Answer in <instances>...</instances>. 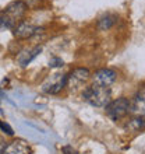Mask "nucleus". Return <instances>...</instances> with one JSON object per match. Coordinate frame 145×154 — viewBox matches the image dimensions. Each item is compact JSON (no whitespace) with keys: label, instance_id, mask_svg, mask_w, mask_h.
I'll return each instance as SVG.
<instances>
[{"label":"nucleus","instance_id":"obj_1","mask_svg":"<svg viewBox=\"0 0 145 154\" xmlns=\"http://www.w3.org/2000/svg\"><path fill=\"white\" fill-rule=\"evenodd\" d=\"M81 97L87 104L95 108H106L109 102L112 101V91L110 88H101L96 85H85Z\"/></svg>","mask_w":145,"mask_h":154},{"label":"nucleus","instance_id":"obj_2","mask_svg":"<svg viewBox=\"0 0 145 154\" xmlns=\"http://www.w3.org/2000/svg\"><path fill=\"white\" fill-rule=\"evenodd\" d=\"M130 105H131V102H130L129 98L126 97L112 100L105 108L106 115L112 121H120V119L126 118L130 114Z\"/></svg>","mask_w":145,"mask_h":154},{"label":"nucleus","instance_id":"obj_3","mask_svg":"<svg viewBox=\"0 0 145 154\" xmlns=\"http://www.w3.org/2000/svg\"><path fill=\"white\" fill-rule=\"evenodd\" d=\"M67 87V73H53L49 77H46V80L40 85V91L48 95H55L59 94L61 90H64Z\"/></svg>","mask_w":145,"mask_h":154},{"label":"nucleus","instance_id":"obj_4","mask_svg":"<svg viewBox=\"0 0 145 154\" xmlns=\"http://www.w3.org/2000/svg\"><path fill=\"white\" fill-rule=\"evenodd\" d=\"M91 72L87 67H75L70 73H67V88L75 91V90L84 87L91 80Z\"/></svg>","mask_w":145,"mask_h":154},{"label":"nucleus","instance_id":"obj_5","mask_svg":"<svg viewBox=\"0 0 145 154\" xmlns=\"http://www.w3.org/2000/svg\"><path fill=\"white\" fill-rule=\"evenodd\" d=\"M116 79H117L116 70L109 69V67H102V69L96 70L95 73H92L91 84L101 87V88H109L116 81Z\"/></svg>","mask_w":145,"mask_h":154},{"label":"nucleus","instance_id":"obj_6","mask_svg":"<svg viewBox=\"0 0 145 154\" xmlns=\"http://www.w3.org/2000/svg\"><path fill=\"white\" fill-rule=\"evenodd\" d=\"M42 31H43L42 27H38V25L28 23V21H21L13 28V34L17 39H29V38H34L35 35L42 32Z\"/></svg>","mask_w":145,"mask_h":154},{"label":"nucleus","instance_id":"obj_7","mask_svg":"<svg viewBox=\"0 0 145 154\" xmlns=\"http://www.w3.org/2000/svg\"><path fill=\"white\" fill-rule=\"evenodd\" d=\"M4 11L8 16V18L14 23V25H17L18 23L22 21V18L28 11V4L22 0H16V2H11L8 4L7 7L4 8Z\"/></svg>","mask_w":145,"mask_h":154},{"label":"nucleus","instance_id":"obj_8","mask_svg":"<svg viewBox=\"0 0 145 154\" xmlns=\"http://www.w3.org/2000/svg\"><path fill=\"white\" fill-rule=\"evenodd\" d=\"M130 114L138 115V116H145V85L140 87L137 93L134 94L133 100H130Z\"/></svg>","mask_w":145,"mask_h":154},{"label":"nucleus","instance_id":"obj_9","mask_svg":"<svg viewBox=\"0 0 145 154\" xmlns=\"http://www.w3.org/2000/svg\"><path fill=\"white\" fill-rule=\"evenodd\" d=\"M32 147L24 139H16L10 142L4 149L3 154H32Z\"/></svg>","mask_w":145,"mask_h":154},{"label":"nucleus","instance_id":"obj_10","mask_svg":"<svg viewBox=\"0 0 145 154\" xmlns=\"http://www.w3.org/2000/svg\"><path fill=\"white\" fill-rule=\"evenodd\" d=\"M40 52H42V46H39V45H35V46H31V48H24L18 53L17 62H18V65L21 67H27Z\"/></svg>","mask_w":145,"mask_h":154},{"label":"nucleus","instance_id":"obj_11","mask_svg":"<svg viewBox=\"0 0 145 154\" xmlns=\"http://www.w3.org/2000/svg\"><path fill=\"white\" fill-rule=\"evenodd\" d=\"M145 128V118L144 116H138V115H134L133 118H130L129 121L124 123V129L127 132H140Z\"/></svg>","mask_w":145,"mask_h":154},{"label":"nucleus","instance_id":"obj_12","mask_svg":"<svg viewBox=\"0 0 145 154\" xmlns=\"http://www.w3.org/2000/svg\"><path fill=\"white\" fill-rule=\"evenodd\" d=\"M116 23H117V16L116 14L108 13V14H103V16L98 20L96 25L101 31H108V29L112 28L113 25H116Z\"/></svg>","mask_w":145,"mask_h":154},{"label":"nucleus","instance_id":"obj_13","mask_svg":"<svg viewBox=\"0 0 145 154\" xmlns=\"http://www.w3.org/2000/svg\"><path fill=\"white\" fill-rule=\"evenodd\" d=\"M16 25H14V23H13L10 18H8V16L6 14V11H0V29L3 28H14Z\"/></svg>","mask_w":145,"mask_h":154},{"label":"nucleus","instance_id":"obj_14","mask_svg":"<svg viewBox=\"0 0 145 154\" xmlns=\"http://www.w3.org/2000/svg\"><path fill=\"white\" fill-rule=\"evenodd\" d=\"M64 66V60L59 56H53L50 57V60H49V67L50 69H59V67H63Z\"/></svg>","mask_w":145,"mask_h":154},{"label":"nucleus","instance_id":"obj_15","mask_svg":"<svg viewBox=\"0 0 145 154\" xmlns=\"http://www.w3.org/2000/svg\"><path fill=\"white\" fill-rule=\"evenodd\" d=\"M0 129H1V132H3L4 134H7V136H14V130H13V128L8 125V123L3 122L1 119H0Z\"/></svg>","mask_w":145,"mask_h":154},{"label":"nucleus","instance_id":"obj_16","mask_svg":"<svg viewBox=\"0 0 145 154\" xmlns=\"http://www.w3.org/2000/svg\"><path fill=\"white\" fill-rule=\"evenodd\" d=\"M61 153L63 154H78V151H77L72 146H69V144H67V146L61 147Z\"/></svg>","mask_w":145,"mask_h":154},{"label":"nucleus","instance_id":"obj_17","mask_svg":"<svg viewBox=\"0 0 145 154\" xmlns=\"http://www.w3.org/2000/svg\"><path fill=\"white\" fill-rule=\"evenodd\" d=\"M6 146H7V143L4 142V139L0 137V154L4 153V149H6Z\"/></svg>","mask_w":145,"mask_h":154}]
</instances>
